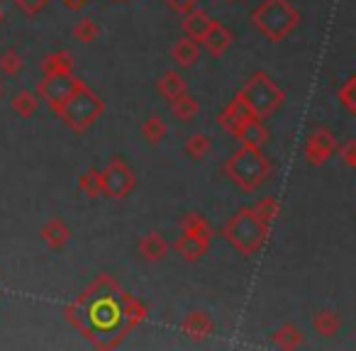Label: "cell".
Segmentation results:
<instances>
[{
    "label": "cell",
    "mask_w": 356,
    "mask_h": 351,
    "mask_svg": "<svg viewBox=\"0 0 356 351\" xmlns=\"http://www.w3.org/2000/svg\"><path fill=\"white\" fill-rule=\"evenodd\" d=\"M273 346H278V349H298V346L302 344V332L298 329L296 325H281L276 332H273L271 336Z\"/></svg>",
    "instance_id": "obj_21"
},
{
    "label": "cell",
    "mask_w": 356,
    "mask_h": 351,
    "mask_svg": "<svg viewBox=\"0 0 356 351\" xmlns=\"http://www.w3.org/2000/svg\"><path fill=\"white\" fill-rule=\"evenodd\" d=\"M79 188L83 190L88 198H100V195H105L103 171H98V168H88V171L79 179Z\"/></svg>",
    "instance_id": "obj_26"
},
{
    "label": "cell",
    "mask_w": 356,
    "mask_h": 351,
    "mask_svg": "<svg viewBox=\"0 0 356 351\" xmlns=\"http://www.w3.org/2000/svg\"><path fill=\"white\" fill-rule=\"evenodd\" d=\"M3 20H6V13H3V8H0V25H3Z\"/></svg>",
    "instance_id": "obj_36"
},
{
    "label": "cell",
    "mask_w": 356,
    "mask_h": 351,
    "mask_svg": "<svg viewBox=\"0 0 356 351\" xmlns=\"http://www.w3.org/2000/svg\"><path fill=\"white\" fill-rule=\"evenodd\" d=\"M171 110H173V115H176L178 120L191 122V120L198 115V100H195L193 95L184 93V95H178L176 100H171Z\"/></svg>",
    "instance_id": "obj_27"
},
{
    "label": "cell",
    "mask_w": 356,
    "mask_h": 351,
    "mask_svg": "<svg viewBox=\"0 0 356 351\" xmlns=\"http://www.w3.org/2000/svg\"><path fill=\"white\" fill-rule=\"evenodd\" d=\"M184 332L191 336V339H205V336L213 334V320H210L208 312L193 310L184 320Z\"/></svg>",
    "instance_id": "obj_16"
},
{
    "label": "cell",
    "mask_w": 356,
    "mask_h": 351,
    "mask_svg": "<svg viewBox=\"0 0 356 351\" xmlns=\"http://www.w3.org/2000/svg\"><path fill=\"white\" fill-rule=\"evenodd\" d=\"M0 95H3V83H0Z\"/></svg>",
    "instance_id": "obj_37"
},
{
    "label": "cell",
    "mask_w": 356,
    "mask_h": 351,
    "mask_svg": "<svg viewBox=\"0 0 356 351\" xmlns=\"http://www.w3.org/2000/svg\"><path fill=\"white\" fill-rule=\"evenodd\" d=\"M168 3H171L176 10H191V8H195L198 0H168Z\"/></svg>",
    "instance_id": "obj_34"
},
{
    "label": "cell",
    "mask_w": 356,
    "mask_h": 351,
    "mask_svg": "<svg viewBox=\"0 0 356 351\" xmlns=\"http://www.w3.org/2000/svg\"><path fill=\"white\" fill-rule=\"evenodd\" d=\"M71 325L79 327L95 346L110 349L144 317V307L129 293H122L118 283L100 276L74 305L66 310Z\"/></svg>",
    "instance_id": "obj_1"
},
{
    "label": "cell",
    "mask_w": 356,
    "mask_h": 351,
    "mask_svg": "<svg viewBox=\"0 0 356 351\" xmlns=\"http://www.w3.org/2000/svg\"><path fill=\"white\" fill-rule=\"evenodd\" d=\"M239 100H244L249 110L254 113V117L266 120L268 115H273L286 100V93L273 83L271 76L266 74H254L252 79L244 83V88L237 93Z\"/></svg>",
    "instance_id": "obj_6"
},
{
    "label": "cell",
    "mask_w": 356,
    "mask_h": 351,
    "mask_svg": "<svg viewBox=\"0 0 356 351\" xmlns=\"http://www.w3.org/2000/svg\"><path fill=\"white\" fill-rule=\"evenodd\" d=\"M312 327H315L317 334L334 336L337 332H339V327H341V320H339V315H337V312L320 310V312H315V317H312Z\"/></svg>",
    "instance_id": "obj_24"
},
{
    "label": "cell",
    "mask_w": 356,
    "mask_h": 351,
    "mask_svg": "<svg viewBox=\"0 0 356 351\" xmlns=\"http://www.w3.org/2000/svg\"><path fill=\"white\" fill-rule=\"evenodd\" d=\"M74 69V59L69 51H51L42 59V74H69Z\"/></svg>",
    "instance_id": "obj_22"
},
{
    "label": "cell",
    "mask_w": 356,
    "mask_h": 351,
    "mask_svg": "<svg viewBox=\"0 0 356 351\" xmlns=\"http://www.w3.org/2000/svg\"><path fill=\"white\" fill-rule=\"evenodd\" d=\"M181 232H186V234H191V237H198V239H203V242H213V229H210V225H208V220L203 218V215H198V213H188V215H184L181 218Z\"/></svg>",
    "instance_id": "obj_19"
},
{
    "label": "cell",
    "mask_w": 356,
    "mask_h": 351,
    "mask_svg": "<svg viewBox=\"0 0 356 351\" xmlns=\"http://www.w3.org/2000/svg\"><path fill=\"white\" fill-rule=\"evenodd\" d=\"M198 56H200V47H198V42L191 40V37H181V40L171 47V59L176 61L178 66H184V69L193 66L195 61H198Z\"/></svg>",
    "instance_id": "obj_15"
},
{
    "label": "cell",
    "mask_w": 356,
    "mask_h": 351,
    "mask_svg": "<svg viewBox=\"0 0 356 351\" xmlns=\"http://www.w3.org/2000/svg\"><path fill=\"white\" fill-rule=\"evenodd\" d=\"M98 35H100V27H98V22L95 20H90V17H83V20H79L76 22V27H74V37L79 42H95L98 40Z\"/></svg>",
    "instance_id": "obj_30"
},
{
    "label": "cell",
    "mask_w": 356,
    "mask_h": 351,
    "mask_svg": "<svg viewBox=\"0 0 356 351\" xmlns=\"http://www.w3.org/2000/svg\"><path fill=\"white\" fill-rule=\"evenodd\" d=\"M83 3H86V0H69V6H71V8H81Z\"/></svg>",
    "instance_id": "obj_35"
},
{
    "label": "cell",
    "mask_w": 356,
    "mask_h": 351,
    "mask_svg": "<svg viewBox=\"0 0 356 351\" xmlns=\"http://www.w3.org/2000/svg\"><path fill=\"white\" fill-rule=\"evenodd\" d=\"M115 3H124V0H115Z\"/></svg>",
    "instance_id": "obj_38"
},
{
    "label": "cell",
    "mask_w": 356,
    "mask_h": 351,
    "mask_svg": "<svg viewBox=\"0 0 356 351\" xmlns=\"http://www.w3.org/2000/svg\"><path fill=\"white\" fill-rule=\"evenodd\" d=\"M252 22L266 40L281 42L298 27L300 13L288 0H264L261 6L254 8Z\"/></svg>",
    "instance_id": "obj_4"
},
{
    "label": "cell",
    "mask_w": 356,
    "mask_h": 351,
    "mask_svg": "<svg viewBox=\"0 0 356 351\" xmlns=\"http://www.w3.org/2000/svg\"><path fill=\"white\" fill-rule=\"evenodd\" d=\"M254 113L244 105V100H239L237 95H234V100L227 105V108L222 110V113L218 115V124L225 129V132H229L232 137H237L239 129H242V124L247 122V120H252Z\"/></svg>",
    "instance_id": "obj_10"
},
{
    "label": "cell",
    "mask_w": 356,
    "mask_h": 351,
    "mask_svg": "<svg viewBox=\"0 0 356 351\" xmlns=\"http://www.w3.org/2000/svg\"><path fill=\"white\" fill-rule=\"evenodd\" d=\"M237 139L242 144H249V147H264V144L268 142V129L264 127V120H259V117L247 120V122L242 124V129H239Z\"/></svg>",
    "instance_id": "obj_18"
},
{
    "label": "cell",
    "mask_w": 356,
    "mask_h": 351,
    "mask_svg": "<svg viewBox=\"0 0 356 351\" xmlns=\"http://www.w3.org/2000/svg\"><path fill=\"white\" fill-rule=\"evenodd\" d=\"M10 108L15 110L20 117H32V115L40 110V95L32 93V90H20V93L13 95Z\"/></svg>",
    "instance_id": "obj_23"
},
{
    "label": "cell",
    "mask_w": 356,
    "mask_h": 351,
    "mask_svg": "<svg viewBox=\"0 0 356 351\" xmlns=\"http://www.w3.org/2000/svg\"><path fill=\"white\" fill-rule=\"evenodd\" d=\"M103 110H105V100L100 98L98 93H93L86 83H81L79 88H76V93L56 110V115H59L74 132H86V129L103 115Z\"/></svg>",
    "instance_id": "obj_5"
},
{
    "label": "cell",
    "mask_w": 356,
    "mask_h": 351,
    "mask_svg": "<svg viewBox=\"0 0 356 351\" xmlns=\"http://www.w3.org/2000/svg\"><path fill=\"white\" fill-rule=\"evenodd\" d=\"M254 213H257L259 218L264 220V222L271 225L273 220L278 218V213H281V205H278L276 198H261L257 205H254Z\"/></svg>",
    "instance_id": "obj_31"
},
{
    "label": "cell",
    "mask_w": 356,
    "mask_h": 351,
    "mask_svg": "<svg viewBox=\"0 0 356 351\" xmlns=\"http://www.w3.org/2000/svg\"><path fill=\"white\" fill-rule=\"evenodd\" d=\"M156 90H159V95H163L166 100H176L178 95L186 93V81H184V76L178 74V71H166V74H163L161 79H159Z\"/></svg>",
    "instance_id": "obj_20"
},
{
    "label": "cell",
    "mask_w": 356,
    "mask_h": 351,
    "mask_svg": "<svg viewBox=\"0 0 356 351\" xmlns=\"http://www.w3.org/2000/svg\"><path fill=\"white\" fill-rule=\"evenodd\" d=\"M166 252H168V244L159 232H149L139 239V256L147 259V261H161L166 256Z\"/></svg>",
    "instance_id": "obj_17"
},
{
    "label": "cell",
    "mask_w": 356,
    "mask_h": 351,
    "mask_svg": "<svg viewBox=\"0 0 356 351\" xmlns=\"http://www.w3.org/2000/svg\"><path fill=\"white\" fill-rule=\"evenodd\" d=\"M341 161L349 168H356V142H349L344 149H341Z\"/></svg>",
    "instance_id": "obj_33"
},
{
    "label": "cell",
    "mask_w": 356,
    "mask_h": 351,
    "mask_svg": "<svg viewBox=\"0 0 356 351\" xmlns=\"http://www.w3.org/2000/svg\"><path fill=\"white\" fill-rule=\"evenodd\" d=\"M210 149H213V142H210L208 134H191V137L186 139V144H184V154L188 158H193V161L205 158L210 154Z\"/></svg>",
    "instance_id": "obj_25"
},
{
    "label": "cell",
    "mask_w": 356,
    "mask_h": 351,
    "mask_svg": "<svg viewBox=\"0 0 356 351\" xmlns=\"http://www.w3.org/2000/svg\"><path fill=\"white\" fill-rule=\"evenodd\" d=\"M181 25H184L186 37H191V40H195V42H203L205 35L210 32V27L215 25V20L205 10H200V8H191Z\"/></svg>",
    "instance_id": "obj_11"
},
{
    "label": "cell",
    "mask_w": 356,
    "mask_h": 351,
    "mask_svg": "<svg viewBox=\"0 0 356 351\" xmlns=\"http://www.w3.org/2000/svg\"><path fill=\"white\" fill-rule=\"evenodd\" d=\"M22 69H25V59H22V54H17L15 49H8L0 54V71H3V74L17 76Z\"/></svg>",
    "instance_id": "obj_29"
},
{
    "label": "cell",
    "mask_w": 356,
    "mask_h": 351,
    "mask_svg": "<svg viewBox=\"0 0 356 351\" xmlns=\"http://www.w3.org/2000/svg\"><path fill=\"white\" fill-rule=\"evenodd\" d=\"M42 239H44V244L49 249L59 252V249H64L66 244H69V239H71L69 225H66L61 218H51L49 222L42 227Z\"/></svg>",
    "instance_id": "obj_12"
},
{
    "label": "cell",
    "mask_w": 356,
    "mask_h": 351,
    "mask_svg": "<svg viewBox=\"0 0 356 351\" xmlns=\"http://www.w3.org/2000/svg\"><path fill=\"white\" fill-rule=\"evenodd\" d=\"M134 171L122 161L120 156H115L113 161L105 166L103 171V188H105V195L113 200H122L127 198L129 193L134 190Z\"/></svg>",
    "instance_id": "obj_8"
},
{
    "label": "cell",
    "mask_w": 356,
    "mask_h": 351,
    "mask_svg": "<svg viewBox=\"0 0 356 351\" xmlns=\"http://www.w3.org/2000/svg\"><path fill=\"white\" fill-rule=\"evenodd\" d=\"M166 132H168L166 122H163L159 115H149V117L144 120L142 134H144V139H147L149 144H159L163 137H166Z\"/></svg>",
    "instance_id": "obj_28"
},
{
    "label": "cell",
    "mask_w": 356,
    "mask_h": 351,
    "mask_svg": "<svg viewBox=\"0 0 356 351\" xmlns=\"http://www.w3.org/2000/svg\"><path fill=\"white\" fill-rule=\"evenodd\" d=\"M337 152V137L327 127H320L310 132L305 142V161L310 166H322L332 154Z\"/></svg>",
    "instance_id": "obj_9"
},
{
    "label": "cell",
    "mask_w": 356,
    "mask_h": 351,
    "mask_svg": "<svg viewBox=\"0 0 356 351\" xmlns=\"http://www.w3.org/2000/svg\"><path fill=\"white\" fill-rule=\"evenodd\" d=\"M81 83H83V81L76 79L71 71L69 74H47L44 79L40 81L37 95H40V100H47V105L56 113V110L76 93V88H79Z\"/></svg>",
    "instance_id": "obj_7"
},
{
    "label": "cell",
    "mask_w": 356,
    "mask_h": 351,
    "mask_svg": "<svg viewBox=\"0 0 356 351\" xmlns=\"http://www.w3.org/2000/svg\"><path fill=\"white\" fill-rule=\"evenodd\" d=\"M271 171L273 166L264 156L261 147H249V144H242V149H237L225 163V173L232 179V183L247 193L261 188V183H266Z\"/></svg>",
    "instance_id": "obj_3"
},
{
    "label": "cell",
    "mask_w": 356,
    "mask_h": 351,
    "mask_svg": "<svg viewBox=\"0 0 356 351\" xmlns=\"http://www.w3.org/2000/svg\"><path fill=\"white\" fill-rule=\"evenodd\" d=\"M173 249H176L178 256H184L186 261H198V259L210 249V244L198 237H191V234L181 232V237L173 242Z\"/></svg>",
    "instance_id": "obj_13"
},
{
    "label": "cell",
    "mask_w": 356,
    "mask_h": 351,
    "mask_svg": "<svg viewBox=\"0 0 356 351\" xmlns=\"http://www.w3.org/2000/svg\"><path fill=\"white\" fill-rule=\"evenodd\" d=\"M339 100L349 108V113L356 115V76H351L339 90Z\"/></svg>",
    "instance_id": "obj_32"
},
{
    "label": "cell",
    "mask_w": 356,
    "mask_h": 351,
    "mask_svg": "<svg viewBox=\"0 0 356 351\" xmlns=\"http://www.w3.org/2000/svg\"><path fill=\"white\" fill-rule=\"evenodd\" d=\"M232 32L227 30V27H222L220 22H215L213 27H210V32L205 35V40H203V44H205V49L210 51L213 56H222L225 51L232 47Z\"/></svg>",
    "instance_id": "obj_14"
},
{
    "label": "cell",
    "mask_w": 356,
    "mask_h": 351,
    "mask_svg": "<svg viewBox=\"0 0 356 351\" xmlns=\"http://www.w3.org/2000/svg\"><path fill=\"white\" fill-rule=\"evenodd\" d=\"M268 227L271 225L264 222L254 213V208H242L222 227V237L232 244V249L237 254H242V256H257L268 239Z\"/></svg>",
    "instance_id": "obj_2"
}]
</instances>
